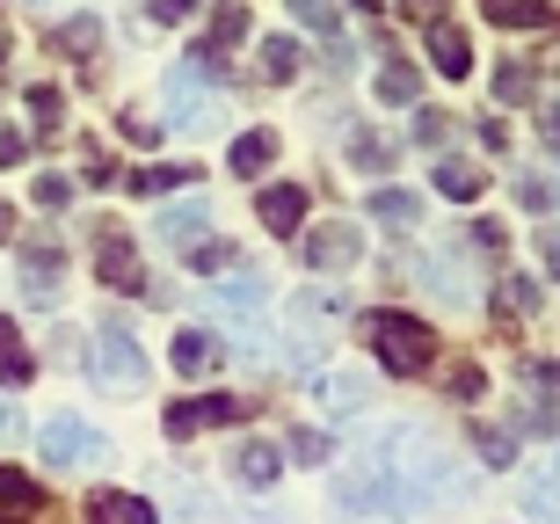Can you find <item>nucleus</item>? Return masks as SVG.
<instances>
[{"mask_svg": "<svg viewBox=\"0 0 560 524\" xmlns=\"http://www.w3.org/2000/svg\"><path fill=\"white\" fill-rule=\"evenodd\" d=\"M364 342L378 350V364L386 372H430V357H436V336L422 328L416 314H364Z\"/></svg>", "mask_w": 560, "mask_h": 524, "instance_id": "obj_1", "label": "nucleus"}, {"mask_svg": "<svg viewBox=\"0 0 560 524\" xmlns=\"http://www.w3.org/2000/svg\"><path fill=\"white\" fill-rule=\"evenodd\" d=\"M37 452H44V466H95V459H109L103 430H88L81 416H51L37 430Z\"/></svg>", "mask_w": 560, "mask_h": 524, "instance_id": "obj_2", "label": "nucleus"}, {"mask_svg": "<svg viewBox=\"0 0 560 524\" xmlns=\"http://www.w3.org/2000/svg\"><path fill=\"white\" fill-rule=\"evenodd\" d=\"M88 372H95L103 394H139V386H145V357H139V342H131V328H103Z\"/></svg>", "mask_w": 560, "mask_h": 524, "instance_id": "obj_3", "label": "nucleus"}, {"mask_svg": "<svg viewBox=\"0 0 560 524\" xmlns=\"http://www.w3.org/2000/svg\"><path fill=\"white\" fill-rule=\"evenodd\" d=\"M357 255H364V241H357L350 219H328V226H313L299 241V263L306 270H357Z\"/></svg>", "mask_w": 560, "mask_h": 524, "instance_id": "obj_4", "label": "nucleus"}, {"mask_svg": "<svg viewBox=\"0 0 560 524\" xmlns=\"http://www.w3.org/2000/svg\"><path fill=\"white\" fill-rule=\"evenodd\" d=\"M233 416H241V400H233V394H205V400H175V408L161 416V430L175 444H189L197 430H219V422H233Z\"/></svg>", "mask_w": 560, "mask_h": 524, "instance_id": "obj_5", "label": "nucleus"}, {"mask_svg": "<svg viewBox=\"0 0 560 524\" xmlns=\"http://www.w3.org/2000/svg\"><path fill=\"white\" fill-rule=\"evenodd\" d=\"M364 400H372V379L364 372H313V408H320V416L350 422Z\"/></svg>", "mask_w": 560, "mask_h": 524, "instance_id": "obj_6", "label": "nucleus"}, {"mask_svg": "<svg viewBox=\"0 0 560 524\" xmlns=\"http://www.w3.org/2000/svg\"><path fill=\"white\" fill-rule=\"evenodd\" d=\"M226 474H233L241 488H248V496H270V488L284 481V452H277L270 438H248L241 452H233V466H226Z\"/></svg>", "mask_w": 560, "mask_h": 524, "instance_id": "obj_7", "label": "nucleus"}, {"mask_svg": "<svg viewBox=\"0 0 560 524\" xmlns=\"http://www.w3.org/2000/svg\"><path fill=\"white\" fill-rule=\"evenodd\" d=\"M211 306H219L226 321H241V328H262V314H270V292H262V277H219Z\"/></svg>", "mask_w": 560, "mask_h": 524, "instance_id": "obj_8", "label": "nucleus"}, {"mask_svg": "<svg viewBox=\"0 0 560 524\" xmlns=\"http://www.w3.org/2000/svg\"><path fill=\"white\" fill-rule=\"evenodd\" d=\"M430 66L444 81H466V73H474V44H466L458 22H430Z\"/></svg>", "mask_w": 560, "mask_h": 524, "instance_id": "obj_9", "label": "nucleus"}, {"mask_svg": "<svg viewBox=\"0 0 560 524\" xmlns=\"http://www.w3.org/2000/svg\"><path fill=\"white\" fill-rule=\"evenodd\" d=\"M167 364L183 379H211L219 372V342L205 336V328H175V342H167Z\"/></svg>", "mask_w": 560, "mask_h": 524, "instance_id": "obj_10", "label": "nucleus"}, {"mask_svg": "<svg viewBox=\"0 0 560 524\" xmlns=\"http://www.w3.org/2000/svg\"><path fill=\"white\" fill-rule=\"evenodd\" d=\"M255 211H262L270 233H299V219H306V189L299 183H270L262 197H255Z\"/></svg>", "mask_w": 560, "mask_h": 524, "instance_id": "obj_11", "label": "nucleus"}, {"mask_svg": "<svg viewBox=\"0 0 560 524\" xmlns=\"http://www.w3.org/2000/svg\"><path fill=\"white\" fill-rule=\"evenodd\" d=\"M205 226H211L205 197H189V205H167V211H161V241H167L175 255H183V248H197V241H205Z\"/></svg>", "mask_w": 560, "mask_h": 524, "instance_id": "obj_12", "label": "nucleus"}, {"mask_svg": "<svg viewBox=\"0 0 560 524\" xmlns=\"http://www.w3.org/2000/svg\"><path fill=\"white\" fill-rule=\"evenodd\" d=\"M88 524H161V517H153V503H139V496L95 488V496H88Z\"/></svg>", "mask_w": 560, "mask_h": 524, "instance_id": "obj_13", "label": "nucleus"}, {"mask_svg": "<svg viewBox=\"0 0 560 524\" xmlns=\"http://www.w3.org/2000/svg\"><path fill=\"white\" fill-rule=\"evenodd\" d=\"M270 161H277V131H270V125L241 131V139H233V153H226V168H233V175H262Z\"/></svg>", "mask_w": 560, "mask_h": 524, "instance_id": "obj_14", "label": "nucleus"}, {"mask_svg": "<svg viewBox=\"0 0 560 524\" xmlns=\"http://www.w3.org/2000/svg\"><path fill=\"white\" fill-rule=\"evenodd\" d=\"M436 189H444L452 205H474L480 189H488V175H480L474 161H458V153H444V161H436Z\"/></svg>", "mask_w": 560, "mask_h": 524, "instance_id": "obj_15", "label": "nucleus"}, {"mask_svg": "<svg viewBox=\"0 0 560 524\" xmlns=\"http://www.w3.org/2000/svg\"><path fill=\"white\" fill-rule=\"evenodd\" d=\"M524 510H532L539 524H560V459L532 474V488H524Z\"/></svg>", "mask_w": 560, "mask_h": 524, "instance_id": "obj_16", "label": "nucleus"}, {"mask_svg": "<svg viewBox=\"0 0 560 524\" xmlns=\"http://www.w3.org/2000/svg\"><path fill=\"white\" fill-rule=\"evenodd\" d=\"M233 263H241L233 241H197V248H183V270H197V277H233Z\"/></svg>", "mask_w": 560, "mask_h": 524, "instance_id": "obj_17", "label": "nucleus"}, {"mask_svg": "<svg viewBox=\"0 0 560 524\" xmlns=\"http://www.w3.org/2000/svg\"><path fill=\"white\" fill-rule=\"evenodd\" d=\"M372 219H386V226H422V197H408V189H372Z\"/></svg>", "mask_w": 560, "mask_h": 524, "instance_id": "obj_18", "label": "nucleus"}, {"mask_svg": "<svg viewBox=\"0 0 560 524\" xmlns=\"http://www.w3.org/2000/svg\"><path fill=\"white\" fill-rule=\"evenodd\" d=\"M37 372V357L22 350V336H15V321H0V379H8V386H22V379Z\"/></svg>", "mask_w": 560, "mask_h": 524, "instance_id": "obj_19", "label": "nucleus"}, {"mask_svg": "<svg viewBox=\"0 0 560 524\" xmlns=\"http://www.w3.org/2000/svg\"><path fill=\"white\" fill-rule=\"evenodd\" d=\"M299 66H306L299 37H270L262 44V73H270V81H299Z\"/></svg>", "mask_w": 560, "mask_h": 524, "instance_id": "obj_20", "label": "nucleus"}, {"mask_svg": "<svg viewBox=\"0 0 560 524\" xmlns=\"http://www.w3.org/2000/svg\"><path fill=\"white\" fill-rule=\"evenodd\" d=\"M350 161H357L364 175H386V168H394V139H378V131H357V139H350Z\"/></svg>", "mask_w": 560, "mask_h": 524, "instance_id": "obj_21", "label": "nucleus"}, {"mask_svg": "<svg viewBox=\"0 0 560 524\" xmlns=\"http://www.w3.org/2000/svg\"><path fill=\"white\" fill-rule=\"evenodd\" d=\"M372 95H378V103H394V109H408V103L422 95V81L408 73V66H386V73L372 81Z\"/></svg>", "mask_w": 560, "mask_h": 524, "instance_id": "obj_22", "label": "nucleus"}, {"mask_svg": "<svg viewBox=\"0 0 560 524\" xmlns=\"http://www.w3.org/2000/svg\"><path fill=\"white\" fill-rule=\"evenodd\" d=\"M103 284H139V255H131L125 233H109V248H103Z\"/></svg>", "mask_w": 560, "mask_h": 524, "instance_id": "obj_23", "label": "nucleus"}, {"mask_svg": "<svg viewBox=\"0 0 560 524\" xmlns=\"http://www.w3.org/2000/svg\"><path fill=\"white\" fill-rule=\"evenodd\" d=\"M175 125L197 139V131H211V125H226V109L211 103V95H189V103H175Z\"/></svg>", "mask_w": 560, "mask_h": 524, "instance_id": "obj_24", "label": "nucleus"}, {"mask_svg": "<svg viewBox=\"0 0 560 524\" xmlns=\"http://www.w3.org/2000/svg\"><path fill=\"white\" fill-rule=\"evenodd\" d=\"M495 103H532V66H524V59L495 66Z\"/></svg>", "mask_w": 560, "mask_h": 524, "instance_id": "obj_25", "label": "nucleus"}, {"mask_svg": "<svg viewBox=\"0 0 560 524\" xmlns=\"http://www.w3.org/2000/svg\"><path fill=\"white\" fill-rule=\"evenodd\" d=\"M480 8H488V15L502 22V30H532V22H546L539 0H480Z\"/></svg>", "mask_w": 560, "mask_h": 524, "instance_id": "obj_26", "label": "nucleus"}, {"mask_svg": "<svg viewBox=\"0 0 560 524\" xmlns=\"http://www.w3.org/2000/svg\"><path fill=\"white\" fill-rule=\"evenodd\" d=\"M291 22H306V30L335 37V22H342V0H291Z\"/></svg>", "mask_w": 560, "mask_h": 524, "instance_id": "obj_27", "label": "nucleus"}, {"mask_svg": "<svg viewBox=\"0 0 560 524\" xmlns=\"http://www.w3.org/2000/svg\"><path fill=\"white\" fill-rule=\"evenodd\" d=\"M422 284L444 292V306H466V299H474V292H466V277H458L452 263H422Z\"/></svg>", "mask_w": 560, "mask_h": 524, "instance_id": "obj_28", "label": "nucleus"}, {"mask_svg": "<svg viewBox=\"0 0 560 524\" xmlns=\"http://www.w3.org/2000/svg\"><path fill=\"white\" fill-rule=\"evenodd\" d=\"M30 503H37V481L15 474V466H0V517H8V510H30Z\"/></svg>", "mask_w": 560, "mask_h": 524, "instance_id": "obj_29", "label": "nucleus"}, {"mask_svg": "<svg viewBox=\"0 0 560 524\" xmlns=\"http://www.w3.org/2000/svg\"><path fill=\"white\" fill-rule=\"evenodd\" d=\"M248 37V8H219V15H211V44L205 51H226V44H241Z\"/></svg>", "mask_w": 560, "mask_h": 524, "instance_id": "obj_30", "label": "nucleus"}, {"mask_svg": "<svg viewBox=\"0 0 560 524\" xmlns=\"http://www.w3.org/2000/svg\"><path fill=\"white\" fill-rule=\"evenodd\" d=\"M189 183V168H145V175H125V189H139V197H161V189Z\"/></svg>", "mask_w": 560, "mask_h": 524, "instance_id": "obj_31", "label": "nucleus"}, {"mask_svg": "<svg viewBox=\"0 0 560 524\" xmlns=\"http://www.w3.org/2000/svg\"><path fill=\"white\" fill-rule=\"evenodd\" d=\"M502 306L510 314H532L539 306V277H502Z\"/></svg>", "mask_w": 560, "mask_h": 524, "instance_id": "obj_32", "label": "nucleus"}, {"mask_svg": "<svg viewBox=\"0 0 560 524\" xmlns=\"http://www.w3.org/2000/svg\"><path fill=\"white\" fill-rule=\"evenodd\" d=\"M480 459L510 466V459H517V438H510V430H480Z\"/></svg>", "mask_w": 560, "mask_h": 524, "instance_id": "obj_33", "label": "nucleus"}, {"mask_svg": "<svg viewBox=\"0 0 560 524\" xmlns=\"http://www.w3.org/2000/svg\"><path fill=\"white\" fill-rule=\"evenodd\" d=\"M517 205L524 211H553V183H546V175H524V183H517Z\"/></svg>", "mask_w": 560, "mask_h": 524, "instance_id": "obj_34", "label": "nucleus"}, {"mask_svg": "<svg viewBox=\"0 0 560 524\" xmlns=\"http://www.w3.org/2000/svg\"><path fill=\"white\" fill-rule=\"evenodd\" d=\"M299 314H306V321H335V314H342V299H335V292H299Z\"/></svg>", "mask_w": 560, "mask_h": 524, "instance_id": "obj_35", "label": "nucleus"}, {"mask_svg": "<svg viewBox=\"0 0 560 524\" xmlns=\"http://www.w3.org/2000/svg\"><path fill=\"white\" fill-rule=\"evenodd\" d=\"M59 103H66V95H59V88H51V81H37V88H30V117H44V125L59 117Z\"/></svg>", "mask_w": 560, "mask_h": 524, "instance_id": "obj_36", "label": "nucleus"}, {"mask_svg": "<svg viewBox=\"0 0 560 524\" xmlns=\"http://www.w3.org/2000/svg\"><path fill=\"white\" fill-rule=\"evenodd\" d=\"M416 139H422V147H444V139H452V117L422 109V117H416Z\"/></svg>", "mask_w": 560, "mask_h": 524, "instance_id": "obj_37", "label": "nucleus"}, {"mask_svg": "<svg viewBox=\"0 0 560 524\" xmlns=\"http://www.w3.org/2000/svg\"><path fill=\"white\" fill-rule=\"evenodd\" d=\"M66 197H73V183H66V175H37V205L44 211H59Z\"/></svg>", "mask_w": 560, "mask_h": 524, "instance_id": "obj_38", "label": "nucleus"}, {"mask_svg": "<svg viewBox=\"0 0 560 524\" xmlns=\"http://www.w3.org/2000/svg\"><path fill=\"white\" fill-rule=\"evenodd\" d=\"M95 37H103V30H95V15H73V22H66V44H73V51H95Z\"/></svg>", "mask_w": 560, "mask_h": 524, "instance_id": "obj_39", "label": "nucleus"}, {"mask_svg": "<svg viewBox=\"0 0 560 524\" xmlns=\"http://www.w3.org/2000/svg\"><path fill=\"white\" fill-rule=\"evenodd\" d=\"M205 0H153V22H183V15H197Z\"/></svg>", "mask_w": 560, "mask_h": 524, "instance_id": "obj_40", "label": "nucleus"}, {"mask_svg": "<svg viewBox=\"0 0 560 524\" xmlns=\"http://www.w3.org/2000/svg\"><path fill=\"white\" fill-rule=\"evenodd\" d=\"M0 444H22V408L15 400H0Z\"/></svg>", "mask_w": 560, "mask_h": 524, "instance_id": "obj_41", "label": "nucleus"}, {"mask_svg": "<svg viewBox=\"0 0 560 524\" xmlns=\"http://www.w3.org/2000/svg\"><path fill=\"white\" fill-rule=\"evenodd\" d=\"M22 153H30V139H22V131H0V168H15Z\"/></svg>", "mask_w": 560, "mask_h": 524, "instance_id": "obj_42", "label": "nucleus"}, {"mask_svg": "<svg viewBox=\"0 0 560 524\" xmlns=\"http://www.w3.org/2000/svg\"><path fill=\"white\" fill-rule=\"evenodd\" d=\"M436 8H444V0H400V15H408V22H444Z\"/></svg>", "mask_w": 560, "mask_h": 524, "instance_id": "obj_43", "label": "nucleus"}, {"mask_svg": "<svg viewBox=\"0 0 560 524\" xmlns=\"http://www.w3.org/2000/svg\"><path fill=\"white\" fill-rule=\"evenodd\" d=\"M466 241H474V248H502V226H495V219H480V226L466 233Z\"/></svg>", "mask_w": 560, "mask_h": 524, "instance_id": "obj_44", "label": "nucleus"}, {"mask_svg": "<svg viewBox=\"0 0 560 524\" xmlns=\"http://www.w3.org/2000/svg\"><path fill=\"white\" fill-rule=\"evenodd\" d=\"M539 255H546V270L560 277V226H553V233H539Z\"/></svg>", "mask_w": 560, "mask_h": 524, "instance_id": "obj_45", "label": "nucleus"}, {"mask_svg": "<svg viewBox=\"0 0 560 524\" xmlns=\"http://www.w3.org/2000/svg\"><path fill=\"white\" fill-rule=\"evenodd\" d=\"M546 147H553V153H560V103H553V109H546Z\"/></svg>", "mask_w": 560, "mask_h": 524, "instance_id": "obj_46", "label": "nucleus"}, {"mask_svg": "<svg viewBox=\"0 0 560 524\" xmlns=\"http://www.w3.org/2000/svg\"><path fill=\"white\" fill-rule=\"evenodd\" d=\"M0 241H15V211L0 205Z\"/></svg>", "mask_w": 560, "mask_h": 524, "instance_id": "obj_47", "label": "nucleus"}, {"mask_svg": "<svg viewBox=\"0 0 560 524\" xmlns=\"http://www.w3.org/2000/svg\"><path fill=\"white\" fill-rule=\"evenodd\" d=\"M0 66H8V44H0Z\"/></svg>", "mask_w": 560, "mask_h": 524, "instance_id": "obj_48", "label": "nucleus"}]
</instances>
